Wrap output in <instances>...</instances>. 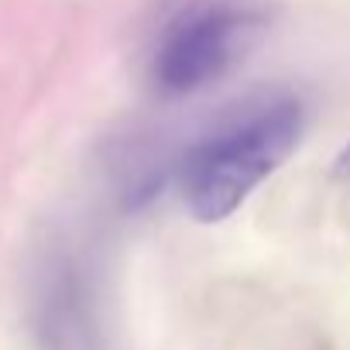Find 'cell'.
<instances>
[{
	"label": "cell",
	"instance_id": "6da1fadb",
	"mask_svg": "<svg viewBox=\"0 0 350 350\" xmlns=\"http://www.w3.org/2000/svg\"><path fill=\"white\" fill-rule=\"evenodd\" d=\"M299 131L302 107L292 96H271L196 144L183 172V193L193 217L203 224L230 217L295 148Z\"/></svg>",
	"mask_w": 350,
	"mask_h": 350
},
{
	"label": "cell",
	"instance_id": "7a4b0ae2",
	"mask_svg": "<svg viewBox=\"0 0 350 350\" xmlns=\"http://www.w3.org/2000/svg\"><path fill=\"white\" fill-rule=\"evenodd\" d=\"M254 31V18L227 8L206 4L193 8L175 21L154 55V79L165 93H193L220 79L241 55Z\"/></svg>",
	"mask_w": 350,
	"mask_h": 350
},
{
	"label": "cell",
	"instance_id": "3957f363",
	"mask_svg": "<svg viewBox=\"0 0 350 350\" xmlns=\"http://www.w3.org/2000/svg\"><path fill=\"white\" fill-rule=\"evenodd\" d=\"M333 172L340 175V179H350V144L336 154V165H333Z\"/></svg>",
	"mask_w": 350,
	"mask_h": 350
}]
</instances>
